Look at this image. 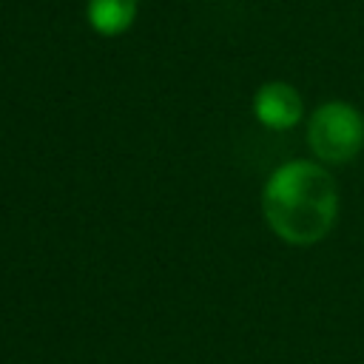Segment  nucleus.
<instances>
[{"mask_svg":"<svg viewBox=\"0 0 364 364\" xmlns=\"http://www.w3.org/2000/svg\"><path fill=\"white\" fill-rule=\"evenodd\" d=\"M262 210L279 239L290 245H313L333 228L338 193L321 165L287 162L267 179Z\"/></svg>","mask_w":364,"mask_h":364,"instance_id":"f257e3e1","label":"nucleus"},{"mask_svg":"<svg viewBox=\"0 0 364 364\" xmlns=\"http://www.w3.org/2000/svg\"><path fill=\"white\" fill-rule=\"evenodd\" d=\"M307 142L318 159L341 165L361 151L364 119L347 102H324L310 114Z\"/></svg>","mask_w":364,"mask_h":364,"instance_id":"f03ea898","label":"nucleus"},{"mask_svg":"<svg viewBox=\"0 0 364 364\" xmlns=\"http://www.w3.org/2000/svg\"><path fill=\"white\" fill-rule=\"evenodd\" d=\"M301 97L293 85L287 82H267L256 91L253 97V114L262 125L273 128V131H284L293 128L301 119Z\"/></svg>","mask_w":364,"mask_h":364,"instance_id":"7ed1b4c3","label":"nucleus"},{"mask_svg":"<svg viewBox=\"0 0 364 364\" xmlns=\"http://www.w3.org/2000/svg\"><path fill=\"white\" fill-rule=\"evenodd\" d=\"M88 23L102 37H117L131 28L136 17V0H88Z\"/></svg>","mask_w":364,"mask_h":364,"instance_id":"20e7f679","label":"nucleus"}]
</instances>
